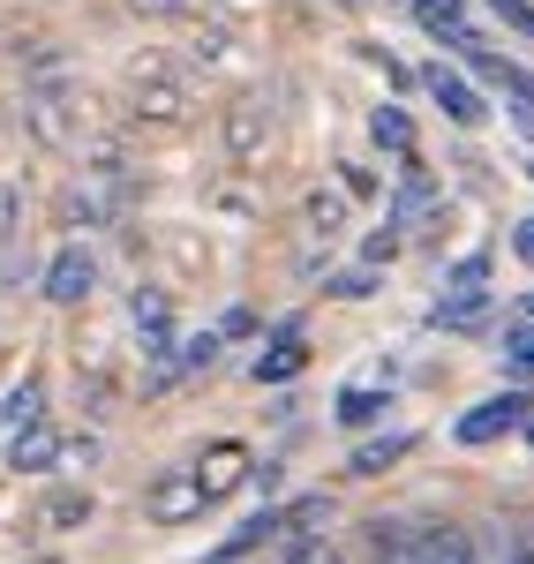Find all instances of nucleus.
Returning <instances> with one entry per match:
<instances>
[{"label":"nucleus","mask_w":534,"mask_h":564,"mask_svg":"<svg viewBox=\"0 0 534 564\" xmlns=\"http://www.w3.org/2000/svg\"><path fill=\"white\" fill-rule=\"evenodd\" d=\"M135 8H143V15H181L188 0H135Z\"/></svg>","instance_id":"obj_28"},{"label":"nucleus","mask_w":534,"mask_h":564,"mask_svg":"<svg viewBox=\"0 0 534 564\" xmlns=\"http://www.w3.org/2000/svg\"><path fill=\"white\" fill-rule=\"evenodd\" d=\"M249 475H257V467H249V444H233V436H226V444H211V452L196 459V481H204V505H219V497H233V489H241Z\"/></svg>","instance_id":"obj_8"},{"label":"nucleus","mask_w":534,"mask_h":564,"mask_svg":"<svg viewBox=\"0 0 534 564\" xmlns=\"http://www.w3.org/2000/svg\"><path fill=\"white\" fill-rule=\"evenodd\" d=\"M90 520V489H53L39 505V527H53V534H68V527Z\"/></svg>","instance_id":"obj_16"},{"label":"nucleus","mask_w":534,"mask_h":564,"mask_svg":"<svg viewBox=\"0 0 534 564\" xmlns=\"http://www.w3.org/2000/svg\"><path fill=\"white\" fill-rule=\"evenodd\" d=\"M406 452H414V430L369 436V444H355V459H347V475H384V467H400Z\"/></svg>","instance_id":"obj_14"},{"label":"nucleus","mask_w":534,"mask_h":564,"mask_svg":"<svg viewBox=\"0 0 534 564\" xmlns=\"http://www.w3.org/2000/svg\"><path fill=\"white\" fill-rule=\"evenodd\" d=\"M527 422H534V391L504 384V391H490V399H475V406L451 422V436H459V444H497V436L527 430Z\"/></svg>","instance_id":"obj_2"},{"label":"nucleus","mask_w":534,"mask_h":564,"mask_svg":"<svg viewBox=\"0 0 534 564\" xmlns=\"http://www.w3.org/2000/svg\"><path fill=\"white\" fill-rule=\"evenodd\" d=\"M437 324H445V332H475V324H482V294H451V302H437Z\"/></svg>","instance_id":"obj_21"},{"label":"nucleus","mask_w":534,"mask_h":564,"mask_svg":"<svg viewBox=\"0 0 534 564\" xmlns=\"http://www.w3.org/2000/svg\"><path fill=\"white\" fill-rule=\"evenodd\" d=\"M219 361V332H196V339H181V369H211Z\"/></svg>","instance_id":"obj_25"},{"label":"nucleus","mask_w":534,"mask_h":564,"mask_svg":"<svg viewBox=\"0 0 534 564\" xmlns=\"http://www.w3.org/2000/svg\"><path fill=\"white\" fill-rule=\"evenodd\" d=\"M384 406H392V399H384L377 384H347V391H339V406H331V414H339V430H369V422H377Z\"/></svg>","instance_id":"obj_15"},{"label":"nucleus","mask_w":534,"mask_h":564,"mask_svg":"<svg viewBox=\"0 0 534 564\" xmlns=\"http://www.w3.org/2000/svg\"><path fill=\"white\" fill-rule=\"evenodd\" d=\"M264 143H271V106L264 98H233L226 106V151L233 159H257Z\"/></svg>","instance_id":"obj_11"},{"label":"nucleus","mask_w":534,"mask_h":564,"mask_svg":"<svg viewBox=\"0 0 534 564\" xmlns=\"http://www.w3.org/2000/svg\"><path fill=\"white\" fill-rule=\"evenodd\" d=\"M316 520H331V497H324V489H302V497H286V505L249 512V520L233 527V534H226L204 564H241V557H257V550H271V542H302Z\"/></svg>","instance_id":"obj_1"},{"label":"nucleus","mask_w":534,"mask_h":564,"mask_svg":"<svg viewBox=\"0 0 534 564\" xmlns=\"http://www.w3.org/2000/svg\"><path fill=\"white\" fill-rule=\"evenodd\" d=\"M527 316H534V294H527Z\"/></svg>","instance_id":"obj_31"},{"label":"nucleus","mask_w":534,"mask_h":564,"mask_svg":"<svg viewBox=\"0 0 534 564\" xmlns=\"http://www.w3.org/2000/svg\"><path fill=\"white\" fill-rule=\"evenodd\" d=\"M302 361H309V347H302V324H279V347L257 354V384H286V377H302Z\"/></svg>","instance_id":"obj_12"},{"label":"nucleus","mask_w":534,"mask_h":564,"mask_svg":"<svg viewBox=\"0 0 534 564\" xmlns=\"http://www.w3.org/2000/svg\"><path fill=\"white\" fill-rule=\"evenodd\" d=\"M475 68H482V76H490L504 98H520V113L534 121V76L520 68V61H504V53H490V45H482V53H475Z\"/></svg>","instance_id":"obj_13"},{"label":"nucleus","mask_w":534,"mask_h":564,"mask_svg":"<svg viewBox=\"0 0 534 564\" xmlns=\"http://www.w3.org/2000/svg\"><path fill=\"white\" fill-rule=\"evenodd\" d=\"M271 564H347V557H339L324 534H302V542H286V550H279Z\"/></svg>","instance_id":"obj_20"},{"label":"nucleus","mask_w":534,"mask_h":564,"mask_svg":"<svg viewBox=\"0 0 534 564\" xmlns=\"http://www.w3.org/2000/svg\"><path fill=\"white\" fill-rule=\"evenodd\" d=\"M520 564H534V527H520Z\"/></svg>","instance_id":"obj_29"},{"label":"nucleus","mask_w":534,"mask_h":564,"mask_svg":"<svg viewBox=\"0 0 534 564\" xmlns=\"http://www.w3.org/2000/svg\"><path fill=\"white\" fill-rule=\"evenodd\" d=\"M61 459H68V444H61L53 422H23L15 444H8V467H15V475H45V467H61Z\"/></svg>","instance_id":"obj_10"},{"label":"nucleus","mask_w":534,"mask_h":564,"mask_svg":"<svg viewBox=\"0 0 534 564\" xmlns=\"http://www.w3.org/2000/svg\"><path fill=\"white\" fill-rule=\"evenodd\" d=\"M497 354H504V369H512L520 384H534V324H504Z\"/></svg>","instance_id":"obj_19"},{"label":"nucleus","mask_w":534,"mask_h":564,"mask_svg":"<svg viewBox=\"0 0 534 564\" xmlns=\"http://www.w3.org/2000/svg\"><path fill=\"white\" fill-rule=\"evenodd\" d=\"M512 249H520V257L534 263V218H520V226H512Z\"/></svg>","instance_id":"obj_27"},{"label":"nucleus","mask_w":534,"mask_h":564,"mask_svg":"<svg viewBox=\"0 0 534 564\" xmlns=\"http://www.w3.org/2000/svg\"><path fill=\"white\" fill-rule=\"evenodd\" d=\"M504 31H520V39H534V0H482Z\"/></svg>","instance_id":"obj_22"},{"label":"nucleus","mask_w":534,"mask_h":564,"mask_svg":"<svg viewBox=\"0 0 534 564\" xmlns=\"http://www.w3.org/2000/svg\"><path fill=\"white\" fill-rule=\"evenodd\" d=\"M422 90H429V98L445 106V121H459V129H482V113H490V106H482V90L467 84L459 68H445V61H437V68L422 76Z\"/></svg>","instance_id":"obj_7"},{"label":"nucleus","mask_w":534,"mask_h":564,"mask_svg":"<svg viewBox=\"0 0 534 564\" xmlns=\"http://www.w3.org/2000/svg\"><path fill=\"white\" fill-rule=\"evenodd\" d=\"M429 196H437V181L422 174V166H406V181H400V204H392V226H414V218L429 212Z\"/></svg>","instance_id":"obj_18"},{"label":"nucleus","mask_w":534,"mask_h":564,"mask_svg":"<svg viewBox=\"0 0 534 564\" xmlns=\"http://www.w3.org/2000/svg\"><path fill=\"white\" fill-rule=\"evenodd\" d=\"M369 135H377L384 151H400L406 166H414V121H406L400 106H377V113H369Z\"/></svg>","instance_id":"obj_17"},{"label":"nucleus","mask_w":534,"mask_h":564,"mask_svg":"<svg viewBox=\"0 0 534 564\" xmlns=\"http://www.w3.org/2000/svg\"><path fill=\"white\" fill-rule=\"evenodd\" d=\"M520 436H527V444H534V422H527V430H520Z\"/></svg>","instance_id":"obj_30"},{"label":"nucleus","mask_w":534,"mask_h":564,"mask_svg":"<svg viewBox=\"0 0 534 564\" xmlns=\"http://www.w3.org/2000/svg\"><path fill=\"white\" fill-rule=\"evenodd\" d=\"M482 279H490V249H475V257L451 263V286H459V294H482Z\"/></svg>","instance_id":"obj_23"},{"label":"nucleus","mask_w":534,"mask_h":564,"mask_svg":"<svg viewBox=\"0 0 534 564\" xmlns=\"http://www.w3.org/2000/svg\"><path fill=\"white\" fill-rule=\"evenodd\" d=\"M129 98H135L143 121H181V113H188V84H181L166 61H143L129 76Z\"/></svg>","instance_id":"obj_4"},{"label":"nucleus","mask_w":534,"mask_h":564,"mask_svg":"<svg viewBox=\"0 0 534 564\" xmlns=\"http://www.w3.org/2000/svg\"><path fill=\"white\" fill-rule=\"evenodd\" d=\"M90 286H98V263H90V249H61V257L45 263V302H53V308L90 302Z\"/></svg>","instance_id":"obj_9"},{"label":"nucleus","mask_w":534,"mask_h":564,"mask_svg":"<svg viewBox=\"0 0 534 564\" xmlns=\"http://www.w3.org/2000/svg\"><path fill=\"white\" fill-rule=\"evenodd\" d=\"M204 512V481H196V467H166V475L143 489V520L151 527H181Z\"/></svg>","instance_id":"obj_3"},{"label":"nucleus","mask_w":534,"mask_h":564,"mask_svg":"<svg viewBox=\"0 0 534 564\" xmlns=\"http://www.w3.org/2000/svg\"><path fill=\"white\" fill-rule=\"evenodd\" d=\"M369 294H377V271H369V263H361V271H339V279H331V302H369Z\"/></svg>","instance_id":"obj_24"},{"label":"nucleus","mask_w":534,"mask_h":564,"mask_svg":"<svg viewBox=\"0 0 534 564\" xmlns=\"http://www.w3.org/2000/svg\"><path fill=\"white\" fill-rule=\"evenodd\" d=\"M406 8H414V15H422V31H429V39H445L451 53H467V61L482 53V31L467 23V0H406Z\"/></svg>","instance_id":"obj_6"},{"label":"nucleus","mask_w":534,"mask_h":564,"mask_svg":"<svg viewBox=\"0 0 534 564\" xmlns=\"http://www.w3.org/2000/svg\"><path fill=\"white\" fill-rule=\"evenodd\" d=\"M369 550H377V564H437L422 520H369Z\"/></svg>","instance_id":"obj_5"},{"label":"nucleus","mask_w":534,"mask_h":564,"mask_svg":"<svg viewBox=\"0 0 534 564\" xmlns=\"http://www.w3.org/2000/svg\"><path fill=\"white\" fill-rule=\"evenodd\" d=\"M339 218H347V212H339V196H309V226H316V234H339Z\"/></svg>","instance_id":"obj_26"}]
</instances>
